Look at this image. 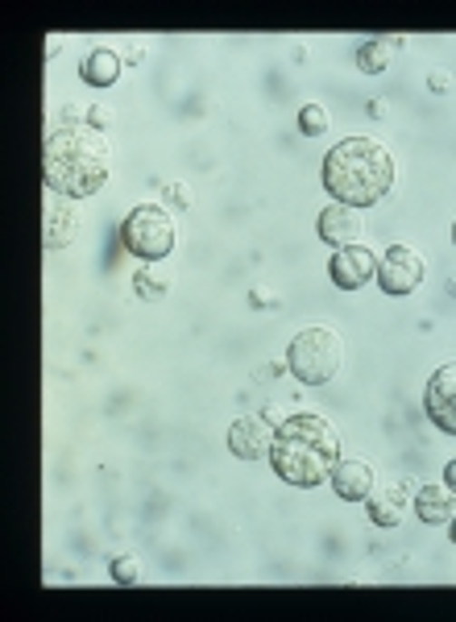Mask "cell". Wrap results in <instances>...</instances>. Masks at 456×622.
<instances>
[{"mask_svg": "<svg viewBox=\"0 0 456 622\" xmlns=\"http://www.w3.org/2000/svg\"><path fill=\"white\" fill-rule=\"evenodd\" d=\"M336 461H340V436L315 411H299V415L282 419L278 432H274L270 465L286 486L299 490L320 486L324 477H332Z\"/></svg>", "mask_w": 456, "mask_h": 622, "instance_id": "cell-1", "label": "cell"}, {"mask_svg": "<svg viewBox=\"0 0 456 622\" xmlns=\"http://www.w3.org/2000/svg\"><path fill=\"white\" fill-rule=\"evenodd\" d=\"M407 502H415V486H411V481H394L386 494L369 498V519H374L378 527H398L403 523V506Z\"/></svg>", "mask_w": 456, "mask_h": 622, "instance_id": "cell-12", "label": "cell"}, {"mask_svg": "<svg viewBox=\"0 0 456 622\" xmlns=\"http://www.w3.org/2000/svg\"><path fill=\"white\" fill-rule=\"evenodd\" d=\"M390 54H394V42L374 38V42H365V46L357 50V67L365 71V75H382V71L390 67Z\"/></svg>", "mask_w": 456, "mask_h": 622, "instance_id": "cell-16", "label": "cell"}, {"mask_svg": "<svg viewBox=\"0 0 456 622\" xmlns=\"http://www.w3.org/2000/svg\"><path fill=\"white\" fill-rule=\"evenodd\" d=\"M448 83H452V79H448V71H432V75H427V88H432V92H448Z\"/></svg>", "mask_w": 456, "mask_h": 622, "instance_id": "cell-23", "label": "cell"}, {"mask_svg": "<svg viewBox=\"0 0 456 622\" xmlns=\"http://www.w3.org/2000/svg\"><path fill=\"white\" fill-rule=\"evenodd\" d=\"M332 490H336V498H344V502H369V494H374V465L369 461H336V469H332Z\"/></svg>", "mask_w": 456, "mask_h": 622, "instance_id": "cell-10", "label": "cell"}, {"mask_svg": "<svg viewBox=\"0 0 456 622\" xmlns=\"http://www.w3.org/2000/svg\"><path fill=\"white\" fill-rule=\"evenodd\" d=\"M133 291L141 295V299H158V295L170 291V278H162V274H154V270H137L133 274Z\"/></svg>", "mask_w": 456, "mask_h": 622, "instance_id": "cell-18", "label": "cell"}, {"mask_svg": "<svg viewBox=\"0 0 456 622\" xmlns=\"http://www.w3.org/2000/svg\"><path fill=\"white\" fill-rule=\"evenodd\" d=\"M423 407H427V419L440 432L456 436V361H448V365H440L432 374V382L423 390Z\"/></svg>", "mask_w": 456, "mask_h": 622, "instance_id": "cell-8", "label": "cell"}, {"mask_svg": "<svg viewBox=\"0 0 456 622\" xmlns=\"http://www.w3.org/2000/svg\"><path fill=\"white\" fill-rule=\"evenodd\" d=\"M328 274L340 291H361L369 278H378V262H374V253L365 245H344V249L332 253Z\"/></svg>", "mask_w": 456, "mask_h": 622, "instance_id": "cell-9", "label": "cell"}, {"mask_svg": "<svg viewBox=\"0 0 456 622\" xmlns=\"http://www.w3.org/2000/svg\"><path fill=\"white\" fill-rule=\"evenodd\" d=\"M79 75L92 88H112L121 79V54L117 50H92L88 59H83V67H79Z\"/></svg>", "mask_w": 456, "mask_h": 622, "instance_id": "cell-14", "label": "cell"}, {"mask_svg": "<svg viewBox=\"0 0 456 622\" xmlns=\"http://www.w3.org/2000/svg\"><path fill=\"white\" fill-rule=\"evenodd\" d=\"M249 303H253V307H274L278 299H274L270 291H253V295H249Z\"/></svg>", "mask_w": 456, "mask_h": 622, "instance_id": "cell-24", "label": "cell"}, {"mask_svg": "<svg viewBox=\"0 0 456 622\" xmlns=\"http://www.w3.org/2000/svg\"><path fill=\"white\" fill-rule=\"evenodd\" d=\"M291 365L286 361H274V365H266V370H257V378H278V374H286Z\"/></svg>", "mask_w": 456, "mask_h": 622, "instance_id": "cell-25", "label": "cell"}, {"mask_svg": "<svg viewBox=\"0 0 456 622\" xmlns=\"http://www.w3.org/2000/svg\"><path fill=\"white\" fill-rule=\"evenodd\" d=\"M108 121H112V112H108V108H104V104L88 108V125H92V129H96V133H100V129H108Z\"/></svg>", "mask_w": 456, "mask_h": 622, "instance_id": "cell-20", "label": "cell"}, {"mask_svg": "<svg viewBox=\"0 0 456 622\" xmlns=\"http://www.w3.org/2000/svg\"><path fill=\"white\" fill-rule=\"evenodd\" d=\"M274 432H278V423L266 415H241L228 428V452L241 461H266L274 448Z\"/></svg>", "mask_w": 456, "mask_h": 622, "instance_id": "cell-7", "label": "cell"}, {"mask_svg": "<svg viewBox=\"0 0 456 622\" xmlns=\"http://www.w3.org/2000/svg\"><path fill=\"white\" fill-rule=\"evenodd\" d=\"M444 481H448V490L456 494V461H448V465H444Z\"/></svg>", "mask_w": 456, "mask_h": 622, "instance_id": "cell-27", "label": "cell"}, {"mask_svg": "<svg viewBox=\"0 0 456 622\" xmlns=\"http://www.w3.org/2000/svg\"><path fill=\"white\" fill-rule=\"evenodd\" d=\"M121 63H125V67H137V63H146V46H137V42H129L125 54H121Z\"/></svg>", "mask_w": 456, "mask_h": 622, "instance_id": "cell-22", "label": "cell"}, {"mask_svg": "<svg viewBox=\"0 0 456 622\" xmlns=\"http://www.w3.org/2000/svg\"><path fill=\"white\" fill-rule=\"evenodd\" d=\"M452 544H456V515H452Z\"/></svg>", "mask_w": 456, "mask_h": 622, "instance_id": "cell-29", "label": "cell"}, {"mask_svg": "<svg viewBox=\"0 0 456 622\" xmlns=\"http://www.w3.org/2000/svg\"><path fill=\"white\" fill-rule=\"evenodd\" d=\"M166 195L175 199L179 208H191V187H183V183H166Z\"/></svg>", "mask_w": 456, "mask_h": 622, "instance_id": "cell-21", "label": "cell"}, {"mask_svg": "<svg viewBox=\"0 0 456 622\" xmlns=\"http://www.w3.org/2000/svg\"><path fill=\"white\" fill-rule=\"evenodd\" d=\"M365 112H369V117H374V121H382V117H386V100H369V104H365Z\"/></svg>", "mask_w": 456, "mask_h": 622, "instance_id": "cell-26", "label": "cell"}, {"mask_svg": "<svg viewBox=\"0 0 456 622\" xmlns=\"http://www.w3.org/2000/svg\"><path fill=\"white\" fill-rule=\"evenodd\" d=\"M324 187L344 208L378 204L394 187V158L374 137H344L324 158Z\"/></svg>", "mask_w": 456, "mask_h": 622, "instance_id": "cell-2", "label": "cell"}, {"mask_svg": "<svg viewBox=\"0 0 456 622\" xmlns=\"http://www.w3.org/2000/svg\"><path fill=\"white\" fill-rule=\"evenodd\" d=\"M452 241H456V224H452Z\"/></svg>", "mask_w": 456, "mask_h": 622, "instance_id": "cell-30", "label": "cell"}, {"mask_svg": "<svg viewBox=\"0 0 456 622\" xmlns=\"http://www.w3.org/2000/svg\"><path fill=\"white\" fill-rule=\"evenodd\" d=\"M42 241H46V249H67V245L75 241V216H71L67 208H54V212H46V224H42Z\"/></svg>", "mask_w": 456, "mask_h": 622, "instance_id": "cell-15", "label": "cell"}, {"mask_svg": "<svg viewBox=\"0 0 456 622\" xmlns=\"http://www.w3.org/2000/svg\"><path fill=\"white\" fill-rule=\"evenodd\" d=\"M340 361H344V349H340V336L332 328H303L286 349V365L303 386L332 382L340 374Z\"/></svg>", "mask_w": 456, "mask_h": 622, "instance_id": "cell-4", "label": "cell"}, {"mask_svg": "<svg viewBox=\"0 0 456 622\" xmlns=\"http://www.w3.org/2000/svg\"><path fill=\"white\" fill-rule=\"evenodd\" d=\"M415 515L423 519L427 527L452 523V515H456L452 490H444V486H419L415 490Z\"/></svg>", "mask_w": 456, "mask_h": 622, "instance_id": "cell-13", "label": "cell"}, {"mask_svg": "<svg viewBox=\"0 0 456 622\" xmlns=\"http://www.w3.org/2000/svg\"><path fill=\"white\" fill-rule=\"evenodd\" d=\"M320 237L324 245H336V249H344V245H357L361 241V212L357 208H344V204H328L320 212Z\"/></svg>", "mask_w": 456, "mask_h": 622, "instance_id": "cell-11", "label": "cell"}, {"mask_svg": "<svg viewBox=\"0 0 456 622\" xmlns=\"http://www.w3.org/2000/svg\"><path fill=\"white\" fill-rule=\"evenodd\" d=\"M108 183V146L92 125L54 129L46 141V187L67 199H88Z\"/></svg>", "mask_w": 456, "mask_h": 622, "instance_id": "cell-3", "label": "cell"}, {"mask_svg": "<svg viewBox=\"0 0 456 622\" xmlns=\"http://www.w3.org/2000/svg\"><path fill=\"white\" fill-rule=\"evenodd\" d=\"M452 295H456V278H452Z\"/></svg>", "mask_w": 456, "mask_h": 622, "instance_id": "cell-31", "label": "cell"}, {"mask_svg": "<svg viewBox=\"0 0 456 622\" xmlns=\"http://www.w3.org/2000/svg\"><path fill=\"white\" fill-rule=\"evenodd\" d=\"M121 245L141 262H158L175 249V220L162 204H141L121 224Z\"/></svg>", "mask_w": 456, "mask_h": 622, "instance_id": "cell-5", "label": "cell"}, {"mask_svg": "<svg viewBox=\"0 0 456 622\" xmlns=\"http://www.w3.org/2000/svg\"><path fill=\"white\" fill-rule=\"evenodd\" d=\"M108 573H112V581H117V585H137V581H141V564H137L133 556H117Z\"/></svg>", "mask_w": 456, "mask_h": 622, "instance_id": "cell-19", "label": "cell"}, {"mask_svg": "<svg viewBox=\"0 0 456 622\" xmlns=\"http://www.w3.org/2000/svg\"><path fill=\"white\" fill-rule=\"evenodd\" d=\"M262 415H266V419H274V423H282V407H274V403L262 411Z\"/></svg>", "mask_w": 456, "mask_h": 622, "instance_id": "cell-28", "label": "cell"}, {"mask_svg": "<svg viewBox=\"0 0 456 622\" xmlns=\"http://www.w3.org/2000/svg\"><path fill=\"white\" fill-rule=\"evenodd\" d=\"M332 125V117L324 112V104H303L299 108V133L303 137H324Z\"/></svg>", "mask_w": 456, "mask_h": 622, "instance_id": "cell-17", "label": "cell"}, {"mask_svg": "<svg viewBox=\"0 0 456 622\" xmlns=\"http://www.w3.org/2000/svg\"><path fill=\"white\" fill-rule=\"evenodd\" d=\"M423 253L411 249V245H390L386 258L378 266V282L386 295H411L423 282Z\"/></svg>", "mask_w": 456, "mask_h": 622, "instance_id": "cell-6", "label": "cell"}]
</instances>
